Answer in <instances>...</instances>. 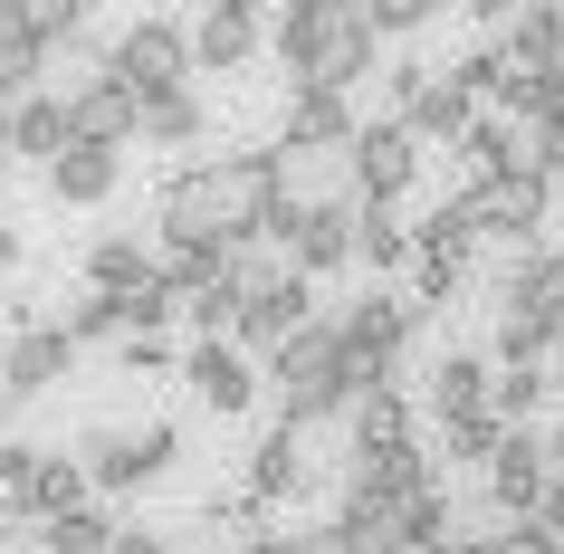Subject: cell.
<instances>
[{
	"mask_svg": "<svg viewBox=\"0 0 564 554\" xmlns=\"http://www.w3.org/2000/svg\"><path fill=\"white\" fill-rule=\"evenodd\" d=\"M116 554H173V535H163V525H124Z\"/></svg>",
	"mask_w": 564,
	"mask_h": 554,
	"instance_id": "obj_42",
	"label": "cell"
},
{
	"mask_svg": "<svg viewBox=\"0 0 564 554\" xmlns=\"http://www.w3.org/2000/svg\"><path fill=\"white\" fill-rule=\"evenodd\" d=\"M202 134H210V106H202V96H163V106H144V134H134V144L182 153V144H202Z\"/></svg>",
	"mask_w": 564,
	"mask_h": 554,
	"instance_id": "obj_32",
	"label": "cell"
},
{
	"mask_svg": "<svg viewBox=\"0 0 564 554\" xmlns=\"http://www.w3.org/2000/svg\"><path fill=\"white\" fill-rule=\"evenodd\" d=\"M268 48H278V67H288L297 87L355 96L364 77H373V58H383V30H373L364 0H297V10L268 20Z\"/></svg>",
	"mask_w": 564,
	"mask_h": 554,
	"instance_id": "obj_2",
	"label": "cell"
},
{
	"mask_svg": "<svg viewBox=\"0 0 564 554\" xmlns=\"http://www.w3.org/2000/svg\"><path fill=\"white\" fill-rule=\"evenodd\" d=\"M288 202L278 182V144L259 153H210V163H182L153 202V239H192V249H259L268 220Z\"/></svg>",
	"mask_w": 564,
	"mask_h": 554,
	"instance_id": "obj_1",
	"label": "cell"
},
{
	"mask_svg": "<svg viewBox=\"0 0 564 554\" xmlns=\"http://www.w3.org/2000/svg\"><path fill=\"white\" fill-rule=\"evenodd\" d=\"M259 10L249 0H210L202 20H192V67H249L259 58Z\"/></svg>",
	"mask_w": 564,
	"mask_h": 554,
	"instance_id": "obj_18",
	"label": "cell"
},
{
	"mask_svg": "<svg viewBox=\"0 0 564 554\" xmlns=\"http://www.w3.org/2000/svg\"><path fill=\"white\" fill-rule=\"evenodd\" d=\"M345 439H355V449H345V459H383V449H412V402H402V392H364L355 411H345Z\"/></svg>",
	"mask_w": 564,
	"mask_h": 554,
	"instance_id": "obj_22",
	"label": "cell"
},
{
	"mask_svg": "<svg viewBox=\"0 0 564 554\" xmlns=\"http://www.w3.org/2000/svg\"><path fill=\"white\" fill-rule=\"evenodd\" d=\"M268 392H278V431H316V421H335V411H355L335 316H316L288 354H268Z\"/></svg>",
	"mask_w": 564,
	"mask_h": 554,
	"instance_id": "obj_3",
	"label": "cell"
},
{
	"mask_svg": "<svg viewBox=\"0 0 564 554\" xmlns=\"http://www.w3.org/2000/svg\"><path fill=\"white\" fill-rule=\"evenodd\" d=\"M345 488H364L373 507H392V517H402L412 497H431V488H441V468H431V449L412 439V449H383V459H364L355 478H345Z\"/></svg>",
	"mask_w": 564,
	"mask_h": 554,
	"instance_id": "obj_20",
	"label": "cell"
},
{
	"mask_svg": "<svg viewBox=\"0 0 564 554\" xmlns=\"http://www.w3.org/2000/svg\"><path fill=\"white\" fill-rule=\"evenodd\" d=\"M306 325H316V287H306V278H288L278 296H259V306L230 325V345H239V354H288Z\"/></svg>",
	"mask_w": 564,
	"mask_h": 554,
	"instance_id": "obj_15",
	"label": "cell"
},
{
	"mask_svg": "<svg viewBox=\"0 0 564 554\" xmlns=\"http://www.w3.org/2000/svg\"><path fill=\"white\" fill-rule=\"evenodd\" d=\"M116 535H124V525L106 517V507H77V517L39 525V554H116Z\"/></svg>",
	"mask_w": 564,
	"mask_h": 554,
	"instance_id": "obj_33",
	"label": "cell"
},
{
	"mask_svg": "<svg viewBox=\"0 0 564 554\" xmlns=\"http://www.w3.org/2000/svg\"><path fill=\"white\" fill-rule=\"evenodd\" d=\"M10 421H20V402H10V392H0V439H10Z\"/></svg>",
	"mask_w": 564,
	"mask_h": 554,
	"instance_id": "obj_44",
	"label": "cell"
},
{
	"mask_svg": "<svg viewBox=\"0 0 564 554\" xmlns=\"http://www.w3.org/2000/svg\"><path fill=\"white\" fill-rule=\"evenodd\" d=\"M0 144H10V153H30L39 173H48V163H58V153H67V106H58V96H48V87H39L30 106H20V116L0 124Z\"/></svg>",
	"mask_w": 564,
	"mask_h": 554,
	"instance_id": "obj_27",
	"label": "cell"
},
{
	"mask_svg": "<svg viewBox=\"0 0 564 554\" xmlns=\"http://www.w3.org/2000/svg\"><path fill=\"white\" fill-rule=\"evenodd\" d=\"M116 363H124V373H173L182 354H173V335H124V345H116Z\"/></svg>",
	"mask_w": 564,
	"mask_h": 554,
	"instance_id": "obj_41",
	"label": "cell"
},
{
	"mask_svg": "<svg viewBox=\"0 0 564 554\" xmlns=\"http://www.w3.org/2000/svg\"><path fill=\"white\" fill-rule=\"evenodd\" d=\"M469 249H478V220H469V202L449 192V202H431L412 220V259H441V268H469Z\"/></svg>",
	"mask_w": 564,
	"mask_h": 554,
	"instance_id": "obj_26",
	"label": "cell"
},
{
	"mask_svg": "<svg viewBox=\"0 0 564 554\" xmlns=\"http://www.w3.org/2000/svg\"><path fill=\"white\" fill-rule=\"evenodd\" d=\"M545 392H555V373H498L488 411H498L507 431H535V411H545Z\"/></svg>",
	"mask_w": 564,
	"mask_h": 554,
	"instance_id": "obj_35",
	"label": "cell"
},
{
	"mask_svg": "<svg viewBox=\"0 0 564 554\" xmlns=\"http://www.w3.org/2000/svg\"><path fill=\"white\" fill-rule=\"evenodd\" d=\"M498 449H507V421H498V411H459V421H441V459H478V468H488Z\"/></svg>",
	"mask_w": 564,
	"mask_h": 554,
	"instance_id": "obj_34",
	"label": "cell"
},
{
	"mask_svg": "<svg viewBox=\"0 0 564 554\" xmlns=\"http://www.w3.org/2000/svg\"><path fill=\"white\" fill-rule=\"evenodd\" d=\"M39 77H48V48L30 39V0H0V124L39 96Z\"/></svg>",
	"mask_w": 564,
	"mask_h": 554,
	"instance_id": "obj_16",
	"label": "cell"
},
{
	"mask_svg": "<svg viewBox=\"0 0 564 554\" xmlns=\"http://www.w3.org/2000/svg\"><path fill=\"white\" fill-rule=\"evenodd\" d=\"M48 96L67 106V144H106V153H124L134 134H144V106H134V96L106 77V58H96V67H67Z\"/></svg>",
	"mask_w": 564,
	"mask_h": 554,
	"instance_id": "obj_6",
	"label": "cell"
},
{
	"mask_svg": "<svg viewBox=\"0 0 564 554\" xmlns=\"http://www.w3.org/2000/svg\"><path fill=\"white\" fill-rule=\"evenodd\" d=\"M355 268H373V278L383 268H412V220H392V210L364 202L355 210Z\"/></svg>",
	"mask_w": 564,
	"mask_h": 554,
	"instance_id": "obj_31",
	"label": "cell"
},
{
	"mask_svg": "<svg viewBox=\"0 0 564 554\" xmlns=\"http://www.w3.org/2000/svg\"><path fill=\"white\" fill-rule=\"evenodd\" d=\"M507 58H517V77H564V10L555 0H527V10H517Z\"/></svg>",
	"mask_w": 564,
	"mask_h": 554,
	"instance_id": "obj_23",
	"label": "cell"
},
{
	"mask_svg": "<svg viewBox=\"0 0 564 554\" xmlns=\"http://www.w3.org/2000/svg\"><path fill=\"white\" fill-rule=\"evenodd\" d=\"M449 87L469 96V106H488V116H498L507 87H517V58H507V39H478L469 58H449Z\"/></svg>",
	"mask_w": 564,
	"mask_h": 554,
	"instance_id": "obj_29",
	"label": "cell"
},
{
	"mask_svg": "<svg viewBox=\"0 0 564 554\" xmlns=\"http://www.w3.org/2000/svg\"><path fill=\"white\" fill-rule=\"evenodd\" d=\"M545 488H555V431H507V449L488 459V507H498V525H535Z\"/></svg>",
	"mask_w": 564,
	"mask_h": 554,
	"instance_id": "obj_7",
	"label": "cell"
},
{
	"mask_svg": "<svg viewBox=\"0 0 564 554\" xmlns=\"http://www.w3.org/2000/svg\"><path fill=\"white\" fill-rule=\"evenodd\" d=\"M459 173H469V192H478V182L527 173V134H517V116H478L469 144H459Z\"/></svg>",
	"mask_w": 564,
	"mask_h": 554,
	"instance_id": "obj_24",
	"label": "cell"
},
{
	"mask_svg": "<svg viewBox=\"0 0 564 554\" xmlns=\"http://www.w3.org/2000/svg\"><path fill=\"white\" fill-rule=\"evenodd\" d=\"M39 468H48L39 439H0V507H20V497L39 488Z\"/></svg>",
	"mask_w": 564,
	"mask_h": 554,
	"instance_id": "obj_37",
	"label": "cell"
},
{
	"mask_svg": "<svg viewBox=\"0 0 564 554\" xmlns=\"http://www.w3.org/2000/svg\"><path fill=\"white\" fill-rule=\"evenodd\" d=\"M478 220V239H517V249H535V230H545V210H555V182L545 173H507V182H478V192H459Z\"/></svg>",
	"mask_w": 564,
	"mask_h": 554,
	"instance_id": "obj_9",
	"label": "cell"
},
{
	"mask_svg": "<svg viewBox=\"0 0 564 554\" xmlns=\"http://www.w3.org/2000/svg\"><path fill=\"white\" fill-rule=\"evenodd\" d=\"M0 163H10V144H0Z\"/></svg>",
	"mask_w": 564,
	"mask_h": 554,
	"instance_id": "obj_45",
	"label": "cell"
},
{
	"mask_svg": "<svg viewBox=\"0 0 564 554\" xmlns=\"http://www.w3.org/2000/svg\"><path fill=\"white\" fill-rule=\"evenodd\" d=\"M316 488V468H306V431H268L259 449H249V497L259 507H288V497Z\"/></svg>",
	"mask_w": 564,
	"mask_h": 554,
	"instance_id": "obj_21",
	"label": "cell"
},
{
	"mask_svg": "<svg viewBox=\"0 0 564 554\" xmlns=\"http://www.w3.org/2000/svg\"><path fill=\"white\" fill-rule=\"evenodd\" d=\"M364 116H355V96H335V87H288V116H278V153H355Z\"/></svg>",
	"mask_w": 564,
	"mask_h": 554,
	"instance_id": "obj_10",
	"label": "cell"
},
{
	"mask_svg": "<svg viewBox=\"0 0 564 554\" xmlns=\"http://www.w3.org/2000/svg\"><path fill=\"white\" fill-rule=\"evenodd\" d=\"M77 30H87L77 0H30V39H39V48H77Z\"/></svg>",
	"mask_w": 564,
	"mask_h": 554,
	"instance_id": "obj_38",
	"label": "cell"
},
{
	"mask_svg": "<svg viewBox=\"0 0 564 554\" xmlns=\"http://www.w3.org/2000/svg\"><path fill=\"white\" fill-rule=\"evenodd\" d=\"M335 335H345V382H355V402L364 392H402V354H412V335H421V306L364 287L355 306L335 316Z\"/></svg>",
	"mask_w": 564,
	"mask_h": 554,
	"instance_id": "obj_4",
	"label": "cell"
},
{
	"mask_svg": "<svg viewBox=\"0 0 564 554\" xmlns=\"http://www.w3.org/2000/svg\"><path fill=\"white\" fill-rule=\"evenodd\" d=\"M488 392H498V363H488V345H441V363H431V421L488 411Z\"/></svg>",
	"mask_w": 564,
	"mask_h": 554,
	"instance_id": "obj_17",
	"label": "cell"
},
{
	"mask_svg": "<svg viewBox=\"0 0 564 554\" xmlns=\"http://www.w3.org/2000/svg\"><path fill=\"white\" fill-rule=\"evenodd\" d=\"M182 382H192V392H202V411H220V421H239V411L259 402V363H249V354L239 345H192L182 354Z\"/></svg>",
	"mask_w": 564,
	"mask_h": 554,
	"instance_id": "obj_13",
	"label": "cell"
},
{
	"mask_svg": "<svg viewBox=\"0 0 564 554\" xmlns=\"http://www.w3.org/2000/svg\"><path fill=\"white\" fill-rule=\"evenodd\" d=\"M345 163H355V192H364L373 210H392V202L421 182V144H412V124H402V116H373V124L355 134Z\"/></svg>",
	"mask_w": 564,
	"mask_h": 554,
	"instance_id": "obj_8",
	"label": "cell"
},
{
	"mask_svg": "<svg viewBox=\"0 0 564 554\" xmlns=\"http://www.w3.org/2000/svg\"><path fill=\"white\" fill-rule=\"evenodd\" d=\"M58 325L77 335V345H124V296H77Z\"/></svg>",
	"mask_w": 564,
	"mask_h": 554,
	"instance_id": "obj_36",
	"label": "cell"
},
{
	"mask_svg": "<svg viewBox=\"0 0 564 554\" xmlns=\"http://www.w3.org/2000/svg\"><path fill=\"white\" fill-rule=\"evenodd\" d=\"M364 10H373V30H383V39H421V30H431V0H364Z\"/></svg>",
	"mask_w": 564,
	"mask_h": 554,
	"instance_id": "obj_40",
	"label": "cell"
},
{
	"mask_svg": "<svg viewBox=\"0 0 564 554\" xmlns=\"http://www.w3.org/2000/svg\"><path fill=\"white\" fill-rule=\"evenodd\" d=\"M106 77H116L134 106H163V96H192V30L144 10V20H124V39L106 48Z\"/></svg>",
	"mask_w": 564,
	"mask_h": 554,
	"instance_id": "obj_5",
	"label": "cell"
},
{
	"mask_svg": "<svg viewBox=\"0 0 564 554\" xmlns=\"http://www.w3.org/2000/svg\"><path fill=\"white\" fill-rule=\"evenodd\" d=\"M134 287H153V249L134 230H106L87 249V296H134Z\"/></svg>",
	"mask_w": 564,
	"mask_h": 554,
	"instance_id": "obj_25",
	"label": "cell"
},
{
	"mask_svg": "<svg viewBox=\"0 0 564 554\" xmlns=\"http://www.w3.org/2000/svg\"><path fill=\"white\" fill-rule=\"evenodd\" d=\"M77 335H67V325H39V335H10V345H0V392H10V402H39V392H58L67 373H77Z\"/></svg>",
	"mask_w": 564,
	"mask_h": 554,
	"instance_id": "obj_11",
	"label": "cell"
},
{
	"mask_svg": "<svg viewBox=\"0 0 564 554\" xmlns=\"http://www.w3.org/2000/svg\"><path fill=\"white\" fill-rule=\"evenodd\" d=\"M116 182H124V153L67 144L58 163H48V202H58V210H96V202H116Z\"/></svg>",
	"mask_w": 564,
	"mask_h": 554,
	"instance_id": "obj_19",
	"label": "cell"
},
{
	"mask_svg": "<svg viewBox=\"0 0 564 554\" xmlns=\"http://www.w3.org/2000/svg\"><path fill=\"white\" fill-rule=\"evenodd\" d=\"M10 259H20V230H10V220H0V268H10Z\"/></svg>",
	"mask_w": 564,
	"mask_h": 554,
	"instance_id": "obj_43",
	"label": "cell"
},
{
	"mask_svg": "<svg viewBox=\"0 0 564 554\" xmlns=\"http://www.w3.org/2000/svg\"><path fill=\"white\" fill-rule=\"evenodd\" d=\"M498 316H535V325H555V345H564V249H517Z\"/></svg>",
	"mask_w": 564,
	"mask_h": 554,
	"instance_id": "obj_14",
	"label": "cell"
},
{
	"mask_svg": "<svg viewBox=\"0 0 564 554\" xmlns=\"http://www.w3.org/2000/svg\"><path fill=\"white\" fill-rule=\"evenodd\" d=\"M431 87H441V67H431V58H392V67H383V96H392V116H412V106H421Z\"/></svg>",
	"mask_w": 564,
	"mask_h": 554,
	"instance_id": "obj_39",
	"label": "cell"
},
{
	"mask_svg": "<svg viewBox=\"0 0 564 554\" xmlns=\"http://www.w3.org/2000/svg\"><path fill=\"white\" fill-rule=\"evenodd\" d=\"M478 116H488V106H469V96L449 87V67H441V87L421 96V106H412L402 124H412V144H449V153H459V144H469V124H478Z\"/></svg>",
	"mask_w": 564,
	"mask_h": 554,
	"instance_id": "obj_28",
	"label": "cell"
},
{
	"mask_svg": "<svg viewBox=\"0 0 564 554\" xmlns=\"http://www.w3.org/2000/svg\"><path fill=\"white\" fill-rule=\"evenodd\" d=\"M77 468L96 478V497H144L153 488V459H144V431L134 421H96L77 439Z\"/></svg>",
	"mask_w": 564,
	"mask_h": 554,
	"instance_id": "obj_12",
	"label": "cell"
},
{
	"mask_svg": "<svg viewBox=\"0 0 564 554\" xmlns=\"http://www.w3.org/2000/svg\"><path fill=\"white\" fill-rule=\"evenodd\" d=\"M288 278H297V268H288V249H268V239H259V249H230V278H220V296L249 316V306H259V296H278Z\"/></svg>",
	"mask_w": 564,
	"mask_h": 554,
	"instance_id": "obj_30",
	"label": "cell"
}]
</instances>
